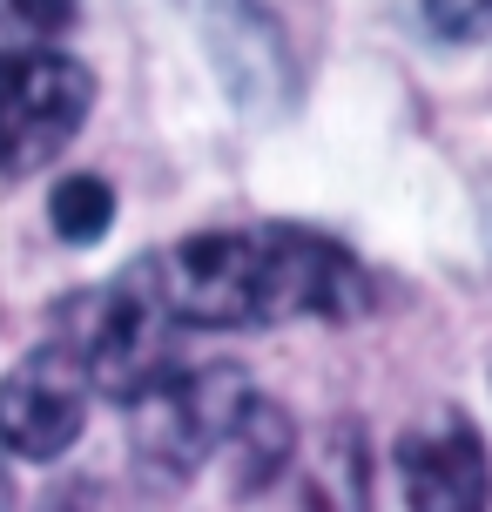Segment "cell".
Returning a JSON list of instances; mask_svg holds the SVG:
<instances>
[{"label": "cell", "mask_w": 492, "mask_h": 512, "mask_svg": "<svg viewBox=\"0 0 492 512\" xmlns=\"http://www.w3.org/2000/svg\"><path fill=\"white\" fill-rule=\"evenodd\" d=\"M61 324L68 337L61 344H75L81 364H88V384L115 398V405H129L135 391H149L162 371H176V317L162 304L156 290V270H149V256H135L122 277H108L102 290H81L61 304Z\"/></svg>", "instance_id": "6da1fadb"}, {"label": "cell", "mask_w": 492, "mask_h": 512, "mask_svg": "<svg viewBox=\"0 0 492 512\" xmlns=\"http://www.w3.org/2000/svg\"><path fill=\"white\" fill-rule=\"evenodd\" d=\"M250 398V378L236 364H189V371H162L149 391H135L129 405V452L156 486H182L196 479L223 438H230L236 411Z\"/></svg>", "instance_id": "7a4b0ae2"}, {"label": "cell", "mask_w": 492, "mask_h": 512, "mask_svg": "<svg viewBox=\"0 0 492 512\" xmlns=\"http://www.w3.org/2000/svg\"><path fill=\"white\" fill-rule=\"evenodd\" d=\"M95 115L88 61L61 48H0V182L41 176Z\"/></svg>", "instance_id": "3957f363"}, {"label": "cell", "mask_w": 492, "mask_h": 512, "mask_svg": "<svg viewBox=\"0 0 492 512\" xmlns=\"http://www.w3.org/2000/svg\"><path fill=\"white\" fill-rule=\"evenodd\" d=\"M149 270L182 331H270L257 230H196L156 250Z\"/></svg>", "instance_id": "277c9868"}, {"label": "cell", "mask_w": 492, "mask_h": 512, "mask_svg": "<svg viewBox=\"0 0 492 512\" xmlns=\"http://www.w3.org/2000/svg\"><path fill=\"white\" fill-rule=\"evenodd\" d=\"M176 7L230 108H243L250 122H277L297 102V61L263 0H176Z\"/></svg>", "instance_id": "5b68a950"}, {"label": "cell", "mask_w": 492, "mask_h": 512, "mask_svg": "<svg viewBox=\"0 0 492 512\" xmlns=\"http://www.w3.org/2000/svg\"><path fill=\"white\" fill-rule=\"evenodd\" d=\"M263 243V304L270 324L324 317V324H358L378 304V283L337 236L304 223H257Z\"/></svg>", "instance_id": "8992f818"}, {"label": "cell", "mask_w": 492, "mask_h": 512, "mask_svg": "<svg viewBox=\"0 0 492 512\" xmlns=\"http://www.w3.org/2000/svg\"><path fill=\"white\" fill-rule=\"evenodd\" d=\"M88 364L75 344H34L27 358H14V371L0 378V452L34 465H54L81 432H88Z\"/></svg>", "instance_id": "52a82bcc"}, {"label": "cell", "mask_w": 492, "mask_h": 512, "mask_svg": "<svg viewBox=\"0 0 492 512\" xmlns=\"http://www.w3.org/2000/svg\"><path fill=\"white\" fill-rule=\"evenodd\" d=\"M391 459L405 512H492V452L459 405L425 411Z\"/></svg>", "instance_id": "ba28073f"}, {"label": "cell", "mask_w": 492, "mask_h": 512, "mask_svg": "<svg viewBox=\"0 0 492 512\" xmlns=\"http://www.w3.org/2000/svg\"><path fill=\"white\" fill-rule=\"evenodd\" d=\"M297 472V512H371V438L358 418H331Z\"/></svg>", "instance_id": "9c48e42d"}, {"label": "cell", "mask_w": 492, "mask_h": 512, "mask_svg": "<svg viewBox=\"0 0 492 512\" xmlns=\"http://www.w3.org/2000/svg\"><path fill=\"white\" fill-rule=\"evenodd\" d=\"M297 465V425L277 398L250 391L236 411L230 438H223V472H230V499H263L270 486H284Z\"/></svg>", "instance_id": "30bf717a"}, {"label": "cell", "mask_w": 492, "mask_h": 512, "mask_svg": "<svg viewBox=\"0 0 492 512\" xmlns=\"http://www.w3.org/2000/svg\"><path fill=\"white\" fill-rule=\"evenodd\" d=\"M48 223L61 243H102L115 223V189L102 176H61L48 196Z\"/></svg>", "instance_id": "8fae6325"}, {"label": "cell", "mask_w": 492, "mask_h": 512, "mask_svg": "<svg viewBox=\"0 0 492 512\" xmlns=\"http://www.w3.org/2000/svg\"><path fill=\"white\" fill-rule=\"evenodd\" d=\"M81 0H0V48H48L75 27Z\"/></svg>", "instance_id": "7c38bea8"}, {"label": "cell", "mask_w": 492, "mask_h": 512, "mask_svg": "<svg viewBox=\"0 0 492 512\" xmlns=\"http://www.w3.org/2000/svg\"><path fill=\"white\" fill-rule=\"evenodd\" d=\"M418 7L439 41H486L492 34V0H418Z\"/></svg>", "instance_id": "4fadbf2b"}, {"label": "cell", "mask_w": 492, "mask_h": 512, "mask_svg": "<svg viewBox=\"0 0 492 512\" xmlns=\"http://www.w3.org/2000/svg\"><path fill=\"white\" fill-rule=\"evenodd\" d=\"M41 512H102V499H95V486H61L41 499Z\"/></svg>", "instance_id": "5bb4252c"}]
</instances>
